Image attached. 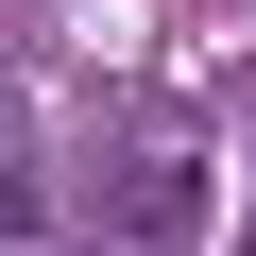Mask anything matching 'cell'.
<instances>
[{
  "label": "cell",
  "instance_id": "1",
  "mask_svg": "<svg viewBox=\"0 0 256 256\" xmlns=\"http://www.w3.org/2000/svg\"><path fill=\"white\" fill-rule=\"evenodd\" d=\"M188 205H205V137L188 120H120V239H171L188 256Z\"/></svg>",
  "mask_w": 256,
  "mask_h": 256
},
{
  "label": "cell",
  "instance_id": "2",
  "mask_svg": "<svg viewBox=\"0 0 256 256\" xmlns=\"http://www.w3.org/2000/svg\"><path fill=\"white\" fill-rule=\"evenodd\" d=\"M0 239H34V171H18V137H0Z\"/></svg>",
  "mask_w": 256,
  "mask_h": 256
}]
</instances>
